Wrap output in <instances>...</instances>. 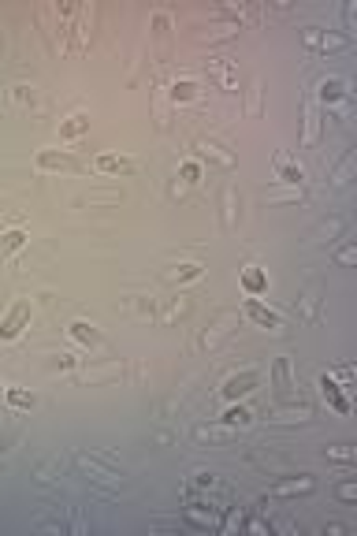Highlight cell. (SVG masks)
Returning a JSON list of instances; mask_svg holds the SVG:
<instances>
[{"mask_svg":"<svg viewBox=\"0 0 357 536\" xmlns=\"http://www.w3.org/2000/svg\"><path fill=\"white\" fill-rule=\"evenodd\" d=\"M26 324H30V302H26V298H19L12 309L4 313V320H0V339H4V343H12V339H19Z\"/></svg>","mask_w":357,"mask_h":536,"instance_id":"1","label":"cell"},{"mask_svg":"<svg viewBox=\"0 0 357 536\" xmlns=\"http://www.w3.org/2000/svg\"><path fill=\"white\" fill-rule=\"evenodd\" d=\"M246 317H250L253 320V324H261V328H272V331H279L283 328V320H279V313L276 309H268V306H261V302L257 298H253V294H250V298H246Z\"/></svg>","mask_w":357,"mask_h":536,"instance_id":"2","label":"cell"},{"mask_svg":"<svg viewBox=\"0 0 357 536\" xmlns=\"http://www.w3.org/2000/svg\"><path fill=\"white\" fill-rule=\"evenodd\" d=\"M38 168L45 172H78L82 164L75 161L71 153H56V150H41L38 153Z\"/></svg>","mask_w":357,"mask_h":536,"instance_id":"3","label":"cell"},{"mask_svg":"<svg viewBox=\"0 0 357 536\" xmlns=\"http://www.w3.org/2000/svg\"><path fill=\"white\" fill-rule=\"evenodd\" d=\"M257 380H261V376L253 373V369H246V373H235V376H227L224 395H227V399H238V395L253 391V387H257Z\"/></svg>","mask_w":357,"mask_h":536,"instance_id":"4","label":"cell"},{"mask_svg":"<svg viewBox=\"0 0 357 536\" xmlns=\"http://www.w3.org/2000/svg\"><path fill=\"white\" fill-rule=\"evenodd\" d=\"M320 395H324V399L332 402L338 413H350V402H346V395L338 391V384L332 380V376H320Z\"/></svg>","mask_w":357,"mask_h":536,"instance_id":"5","label":"cell"},{"mask_svg":"<svg viewBox=\"0 0 357 536\" xmlns=\"http://www.w3.org/2000/svg\"><path fill=\"white\" fill-rule=\"evenodd\" d=\"M97 168L108 172V175H127V172H134V161H131V156H112V153H105V156H97Z\"/></svg>","mask_w":357,"mask_h":536,"instance_id":"6","label":"cell"},{"mask_svg":"<svg viewBox=\"0 0 357 536\" xmlns=\"http://www.w3.org/2000/svg\"><path fill=\"white\" fill-rule=\"evenodd\" d=\"M242 287L250 294H261V291H268V276H264L257 265H246L242 268Z\"/></svg>","mask_w":357,"mask_h":536,"instance_id":"7","label":"cell"},{"mask_svg":"<svg viewBox=\"0 0 357 536\" xmlns=\"http://www.w3.org/2000/svg\"><path fill=\"white\" fill-rule=\"evenodd\" d=\"M305 492H313V477H298V480H283V484L272 488V495H305Z\"/></svg>","mask_w":357,"mask_h":536,"instance_id":"8","label":"cell"},{"mask_svg":"<svg viewBox=\"0 0 357 536\" xmlns=\"http://www.w3.org/2000/svg\"><path fill=\"white\" fill-rule=\"evenodd\" d=\"M71 336H75L78 343H86V347H97L100 343V331L94 324H86V320H75V324H71Z\"/></svg>","mask_w":357,"mask_h":536,"instance_id":"9","label":"cell"},{"mask_svg":"<svg viewBox=\"0 0 357 536\" xmlns=\"http://www.w3.org/2000/svg\"><path fill=\"white\" fill-rule=\"evenodd\" d=\"M78 466L82 469H86V473H94L97 480H116L119 473H116V469H105V466H100V462H94V458H86V455H78Z\"/></svg>","mask_w":357,"mask_h":536,"instance_id":"10","label":"cell"},{"mask_svg":"<svg viewBox=\"0 0 357 536\" xmlns=\"http://www.w3.org/2000/svg\"><path fill=\"white\" fill-rule=\"evenodd\" d=\"M4 399H8V402H12V406H15V410H30V406H34V402H38V399H34V395H30V391H19V387H4Z\"/></svg>","mask_w":357,"mask_h":536,"instance_id":"11","label":"cell"},{"mask_svg":"<svg viewBox=\"0 0 357 536\" xmlns=\"http://www.w3.org/2000/svg\"><path fill=\"white\" fill-rule=\"evenodd\" d=\"M23 243H26V231H19V227L4 231V235H0V254H12V249H19Z\"/></svg>","mask_w":357,"mask_h":536,"instance_id":"12","label":"cell"},{"mask_svg":"<svg viewBox=\"0 0 357 536\" xmlns=\"http://www.w3.org/2000/svg\"><path fill=\"white\" fill-rule=\"evenodd\" d=\"M86 127H89V119H86V116H71L67 123L60 127V138H63V142H67V138H78L82 131H86Z\"/></svg>","mask_w":357,"mask_h":536,"instance_id":"13","label":"cell"},{"mask_svg":"<svg viewBox=\"0 0 357 536\" xmlns=\"http://www.w3.org/2000/svg\"><path fill=\"white\" fill-rule=\"evenodd\" d=\"M276 168H279V179L283 183H298L301 179V168H298V164H290L287 156H276Z\"/></svg>","mask_w":357,"mask_h":536,"instance_id":"14","label":"cell"},{"mask_svg":"<svg viewBox=\"0 0 357 536\" xmlns=\"http://www.w3.org/2000/svg\"><path fill=\"white\" fill-rule=\"evenodd\" d=\"M305 41L309 45H324V49H343L346 45V38H320L316 30H305Z\"/></svg>","mask_w":357,"mask_h":536,"instance_id":"15","label":"cell"},{"mask_svg":"<svg viewBox=\"0 0 357 536\" xmlns=\"http://www.w3.org/2000/svg\"><path fill=\"white\" fill-rule=\"evenodd\" d=\"M320 97H324V101H338V97H343V82H338V79L320 82Z\"/></svg>","mask_w":357,"mask_h":536,"instance_id":"16","label":"cell"},{"mask_svg":"<svg viewBox=\"0 0 357 536\" xmlns=\"http://www.w3.org/2000/svg\"><path fill=\"white\" fill-rule=\"evenodd\" d=\"M194 94H197V86H194V82H186V79L171 86V97H175V101H194Z\"/></svg>","mask_w":357,"mask_h":536,"instance_id":"17","label":"cell"},{"mask_svg":"<svg viewBox=\"0 0 357 536\" xmlns=\"http://www.w3.org/2000/svg\"><path fill=\"white\" fill-rule=\"evenodd\" d=\"M224 424H227V429H238V424H250V410H242V406H238V410H227V413H224Z\"/></svg>","mask_w":357,"mask_h":536,"instance_id":"18","label":"cell"},{"mask_svg":"<svg viewBox=\"0 0 357 536\" xmlns=\"http://www.w3.org/2000/svg\"><path fill=\"white\" fill-rule=\"evenodd\" d=\"M197 276H201V265H182V272H175L171 280L182 283V280H197Z\"/></svg>","mask_w":357,"mask_h":536,"instance_id":"19","label":"cell"},{"mask_svg":"<svg viewBox=\"0 0 357 536\" xmlns=\"http://www.w3.org/2000/svg\"><path fill=\"white\" fill-rule=\"evenodd\" d=\"M327 458H335V462H354V451H350V447H327Z\"/></svg>","mask_w":357,"mask_h":536,"instance_id":"20","label":"cell"},{"mask_svg":"<svg viewBox=\"0 0 357 536\" xmlns=\"http://www.w3.org/2000/svg\"><path fill=\"white\" fill-rule=\"evenodd\" d=\"M197 436H201V440H227L231 432H227V429H201Z\"/></svg>","mask_w":357,"mask_h":536,"instance_id":"21","label":"cell"},{"mask_svg":"<svg viewBox=\"0 0 357 536\" xmlns=\"http://www.w3.org/2000/svg\"><path fill=\"white\" fill-rule=\"evenodd\" d=\"M338 261H343V265H354L357 254H354V249H343V254H338Z\"/></svg>","mask_w":357,"mask_h":536,"instance_id":"22","label":"cell"},{"mask_svg":"<svg viewBox=\"0 0 357 536\" xmlns=\"http://www.w3.org/2000/svg\"><path fill=\"white\" fill-rule=\"evenodd\" d=\"M0 395H4V387H0Z\"/></svg>","mask_w":357,"mask_h":536,"instance_id":"23","label":"cell"}]
</instances>
